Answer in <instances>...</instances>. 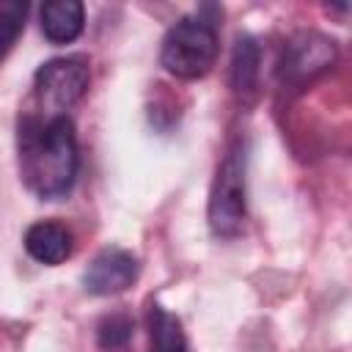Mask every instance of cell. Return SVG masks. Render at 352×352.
<instances>
[{"label":"cell","instance_id":"7a4b0ae2","mask_svg":"<svg viewBox=\"0 0 352 352\" xmlns=\"http://www.w3.org/2000/svg\"><path fill=\"white\" fill-rule=\"evenodd\" d=\"M217 58V30L209 19L184 16L162 38L160 60L179 80H198L212 72Z\"/></svg>","mask_w":352,"mask_h":352},{"label":"cell","instance_id":"52a82bcc","mask_svg":"<svg viewBox=\"0 0 352 352\" xmlns=\"http://www.w3.org/2000/svg\"><path fill=\"white\" fill-rule=\"evenodd\" d=\"M25 250L38 264H60L72 256V231L55 220H38L25 231Z\"/></svg>","mask_w":352,"mask_h":352},{"label":"cell","instance_id":"5b68a950","mask_svg":"<svg viewBox=\"0 0 352 352\" xmlns=\"http://www.w3.org/2000/svg\"><path fill=\"white\" fill-rule=\"evenodd\" d=\"M333 60H336V41L316 30H305L286 44L283 58L278 63V74L286 85H302L316 74H322L324 69H330Z\"/></svg>","mask_w":352,"mask_h":352},{"label":"cell","instance_id":"6da1fadb","mask_svg":"<svg viewBox=\"0 0 352 352\" xmlns=\"http://www.w3.org/2000/svg\"><path fill=\"white\" fill-rule=\"evenodd\" d=\"M19 173L44 201L72 190L77 176L74 124L66 116H25L19 121Z\"/></svg>","mask_w":352,"mask_h":352},{"label":"cell","instance_id":"8992f818","mask_svg":"<svg viewBox=\"0 0 352 352\" xmlns=\"http://www.w3.org/2000/svg\"><path fill=\"white\" fill-rule=\"evenodd\" d=\"M138 272H140V264L129 250L104 248L88 264L82 283H85V292L99 294V297H110V294L126 292L138 280Z\"/></svg>","mask_w":352,"mask_h":352},{"label":"cell","instance_id":"30bf717a","mask_svg":"<svg viewBox=\"0 0 352 352\" xmlns=\"http://www.w3.org/2000/svg\"><path fill=\"white\" fill-rule=\"evenodd\" d=\"M258 44L250 36H236L234 41V55H231V85L239 94L253 91L256 77H258Z\"/></svg>","mask_w":352,"mask_h":352},{"label":"cell","instance_id":"ba28073f","mask_svg":"<svg viewBox=\"0 0 352 352\" xmlns=\"http://www.w3.org/2000/svg\"><path fill=\"white\" fill-rule=\"evenodd\" d=\"M85 8L80 0H50L41 6V33L52 44H69L82 33Z\"/></svg>","mask_w":352,"mask_h":352},{"label":"cell","instance_id":"3957f363","mask_svg":"<svg viewBox=\"0 0 352 352\" xmlns=\"http://www.w3.org/2000/svg\"><path fill=\"white\" fill-rule=\"evenodd\" d=\"M206 220L212 234L234 236L245 223V146L234 143L217 165L212 190H209V209Z\"/></svg>","mask_w":352,"mask_h":352},{"label":"cell","instance_id":"7c38bea8","mask_svg":"<svg viewBox=\"0 0 352 352\" xmlns=\"http://www.w3.org/2000/svg\"><path fill=\"white\" fill-rule=\"evenodd\" d=\"M25 14H28V6L19 3V0H6L0 6V44H3V52H8L14 47L16 33L25 25Z\"/></svg>","mask_w":352,"mask_h":352},{"label":"cell","instance_id":"8fae6325","mask_svg":"<svg viewBox=\"0 0 352 352\" xmlns=\"http://www.w3.org/2000/svg\"><path fill=\"white\" fill-rule=\"evenodd\" d=\"M129 336H132V319L124 314L104 316L96 327V341L102 349H118L129 341Z\"/></svg>","mask_w":352,"mask_h":352},{"label":"cell","instance_id":"277c9868","mask_svg":"<svg viewBox=\"0 0 352 352\" xmlns=\"http://www.w3.org/2000/svg\"><path fill=\"white\" fill-rule=\"evenodd\" d=\"M91 82V69L82 55L52 58L38 66L33 77V94L47 116H63L74 102L82 99Z\"/></svg>","mask_w":352,"mask_h":352},{"label":"cell","instance_id":"9c48e42d","mask_svg":"<svg viewBox=\"0 0 352 352\" xmlns=\"http://www.w3.org/2000/svg\"><path fill=\"white\" fill-rule=\"evenodd\" d=\"M148 352H187L182 322L162 305H151L148 311Z\"/></svg>","mask_w":352,"mask_h":352}]
</instances>
